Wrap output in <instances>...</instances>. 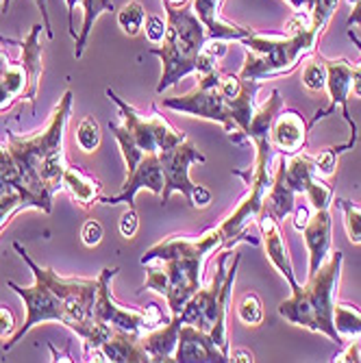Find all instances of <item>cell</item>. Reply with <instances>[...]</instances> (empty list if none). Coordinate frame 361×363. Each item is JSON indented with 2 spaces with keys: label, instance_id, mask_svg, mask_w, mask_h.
I'll list each match as a JSON object with an SVG mask.
<instances>
[{
  "label": "cell",
  "instance_id": "obj_48",
  "mask_svg": "<svg viewBox=\"0 0 361 363\" xmlns=\"http://www.w3.org/2000/svg\"><path fill=\"white\" fill-rule=\"evenodd\" d=\"M163 5H168V7H185V5H189L191 0H161Z\"/></svg>",
  "mask_w": 361,
  "mask_h": 363
},
{
  "label": "cell",
  "instance_id": "obj_52",
  "mask_svg": "<svg viewBox=\"0 0 361 363\" xmlns=\"http://www.w3.org/2000/svg\"><path fill=\"white\" fill-rule=\"evenodd\" d=\"M3 3H5V0H0V7H3Z\"/></svg>",
  "mask_w": 361,
  "mask_h": 363
},
{
  "label": "cell",
  "instance_id": "obj_28",
  "mask_svg": "<svg viewBox=\"0 0 361 363\" xmlns=\"http://www.w3.org/2000/svg\"><path fill=\"white\" fill-rule=\"evenodd\" d=\"M333 324L338 328V333L342 337H359L361 335V309L350 305V303H342L335 301L333 307Z\"/></svg>",
  "mask_w": 361,
  "mask_h": 363
},
{
  "label": "cell",
  "instance_id": "obj_21",
  "mask_svg": "<svg viewBox=\"0 0 361 363\" xmlns=\"http://www.w3.org/2000/svg\"><path fill=\"white\" fill-rule=\"evenodd\" d=\"M294 207H296V191L289 187L285 179V155H279L272 185L268 187L264 198V211L281 224L287 216H291Z\"/></svg>",
  "mask_w": 361,
  "mask_h": 363
},
{
  "label": "cell",
  "instance_id": "obj_26",
  "mask_svg": "<svg viewBox=\"0 0 361 363\" xmlns=\"http://www.w3.org/2000/svg\"><path fill=\"white\" fill-rule=\"evenodd\" d=\"M63 189H68L70 196L85 209L101 201V183L74 166H68L63 172Z\"/></svg>",
  "mask_w": 361,
  "mask_h": 363
},
{
  "label": "cell",
  "instance_id": "obj_24",
  "mask_svg": "<svg viewBox=\"0 0 361 363\" xmlns=\"http://www.w3.org/2000/svg\"><path fill=\"white\" fill-rule=\"evenodd\" d=\"M240 252H235L233 257V268L226 270L222 289L218 294V303H216V324L211 328V340L213 344L228 357L231 361V346H228V333H226V313H228V305H231V294H233V285H235V274H238V266H240Z\"/></svg>",
  "mask_w": 361,
  "mask_h": 363
},
{
  "label": "cell",
  "instance_id": "obj_46",
  "mask_svg": "<svg viewBox=\"0 0 361 363\" xmlns=\"http://www.w3.org/2000/svg\"><path fill=\"white\" fill-rule=\"evenodd\" d=\"M357 98H361V61L355 63V77H352V89H350Z\"/></svg>",
  "mask_w": 361,
  "mask_h": 363
},
{
  "label": "cell",
  "instance_id": "obj_35",
  "mask_svg": "<svg viewBox=\"0 0 361 363\" xmlns=\"http://www.w3.org/2000/svg\"><path fill=\"white\" fill-rule=\"evenodd\" d=\"M77 144L81 150L85 152H94L98 146H101V124H98L96 118L87 116L77 130Z\"/></svg>",
  "mask_w": 361,
  "mask_h": 363
},
{
  "label": "cell",
  "instance_id": "obj_44",
  "mask_svg": "<svg viewBox=\"0 0 361 363\" xmlns=\"http://www.w3.org/2000/svg\"><path fill=\"white\" fill-rule=\"evenodd\" d=\"M346 24L352 28V26H361V0H355V5H352V11L346 20Z\"/></svg>",
  "mask_w": 361,
  "mask_h": 363
},
{
  "label": "cell",
  "instance_id": "obj_1",
  "mask_svg": "<svg viewBox=\"0 0 361 363\" xmlns=\"http://www.w3.org/2000/svg\"><path fill=\"white\" fill-rule=\"evenodd\" d=\"M72 101L74 96L68 89L52 109L46 128L35 135L18 138L7 130V148L18 163L30 207L44 213L52 211V196L63 189V172L68 168L63 152V133L70 120Z\"/></svg>",
  "mask_w": 361,
  "mask_h": 363
},
{
  "label": "cell",
  "instance_id": "obj_22",
  "mask_svg": "<svg viewBox=\"0 0 361 363\" xmlns=\"http://www.w3.org/2000/svg\"><path fill=\"white\" fill-rule=\"evenodd\" d=\"M181 326H183V320L177 313L166 324H159V326H155V328H150V331L140 335L150 361H174Z\"/></svg>",
  "mask_w": 361,
  "mask_h": 363
},
{
  "label": "cell",
  "instance_id": "obj_32",
  "mask_svg": "<svg viewBox=\"0 0 361 363\" xmlns=\"http://www.w3.org/2000/svg\"><path fill=\"white\" fill-rule=\"evenodd\" d=\"M238 318L246 326H259L264 322V303H261V298L255 291H246L242 296V301L238 305Z\"/></svg>",
  "mask_w": 361,
  "mask_h": 363
},
{
  "label": "cell",
  "instance_id": "obj_8",
  "mask_svg": "<svg viewBox=\"0 0 361 363\" xmlns=\"http://www.w3.org/2000/svg\"><path fill=\"white\" fill-rule=\"evenodd\" d=\"M118 268H105L98 277V287H96V303H94V318L101 320L109 326L122 328L128 333H146L150 328L159 326L166 322L163 313L157 309V305H150L148 309H133V307H124L120 305L113 294H111V281L116 277Z\"/></svg>",
  "mask_w": 361,
  "mask_h": 363
},
{
  "label": "cell",
  "instance_id": "obj_40",
  "mask_svg": "<svg viewBox=\"0 0 361 363\" xmlns=\"http://www.w3.org/2000/svg\"><path fill=\"white\" fill-rule=\"evenodd\" d=\"M81 238H83L85 246H98V244H101V242H103V226H101V222L87 220V222L83 224Z\"/></svg>",
  "mask_w": 361,
  "mask_h": 363
},
{
  "label": "cell",
  "instance_id": "obj_51",
  "mask_svg": "<svg viewBox=\"0 0 361 363\" xmlns=\"http://www.w3.org/2000/svg\"><path fill=\"white\" fill-rule=\"evenodd\" d=\"M348 3H350V5H355V0H348Z\"/></svg>",
  "mask_w": 361,
  "mask_h": 363
},
{
  "label": "cell",
  "instance_id": "obj_2",
  "mask_svg": "<svg viewBox=\"0 0 361 363\" xmlns=\"http://www.w3.org/2000/svg\"><path fill=\"white\" fill-rule=\"evenodd\" d=\"M220 248H224V240L218 226L196 238L172 235L155 244L142 257V266H148L144 289L166 296L170 313H181L185 303L203 287L207 257Z\"/></svg>",
  "mask_w": 361,
  "mask_h": 363
},
{
  "label": "cell",
  "instance_id": "obj_39",
  "mask_svg": "<svg viewBox=\"0 0 361 363\" xmlns=\"http://www.w3.org/2000/svg\"><path fill=\"white\" fill-rule=\"evenodd\" d=\"M163 35H166V22L159 16H146V38L152 44H161Z\"/></svg>",
  "mask_w": 361,
  "mask_h": 363
},
{
  "label": "cell",
  "instance_id": "obj_12",
  "mask_svg": "<svg viewBox=\"0 0 361 363\" xmlns=\"http://www.w3.org/2000/svg\"><path fill=\"white\" fill-rule=\"evenodd\" d=\"M228 250H224L220 257H218V263H216V272H213V279L207 287H201L196 291L191 298L185 303V307L181 309V320L183 324H194L196 328H201V331H207L211 333V328L216 324V303H218V294L222 289V283H224V277H226V259H228Z\"/></svg>",
  "mask_w": 361,
  "mask_h": 363
},
{
  "label": "cell",
  "instance_id": "obj_25",
  "mask_svg": "<svg viewBox=\"0 0 361 363\" xmlns=\"http://www.w3.org/2000/svg\"><path fill=\"white\" fill-rule=\"evenodd\" d=\"M26 72L22 63L11 61V57L0 50V113L13 107L18 98H24Z\"/></svg>",
  "mask_w": 361,
  "mask_h": 363
},
{
  "label": "cell",
  "instance_id": "obj_23",
  "mask_svg": "<svg viewBox=\"0 0 361 363\" xmlns=\"http://www.w3.org/2000/svg\"><path fill=\"white\" fill-rule=\"evenodd\" d=\"M40 33H42V24H35L30 28L28 35L22 42H16L22 48V57L20 63L26 72V91L24 98L35 107V96H38V87H40V77H42V46H40Z\"/></svg>",
  "mask_w": 361,
  "mask_h": 363
},
{
  "label": "cell",
  "instance_id": "obj_42",
  "mask_svg": "<svg viewBox=\"0 0 361 363\" xmlns=\"http://www.w3.org/2000/svg\"><path fill=\"white\" fill-rule=\"evenodd\" d=\"M189 205H191L194 209H205V207H209V205H211V191H209L205 185H196L194 191H191V201H189Z\"/></svg>",
  "mask_w": 361,
  "mask_h": 363
},
{
  "label": "cell",
  "instance_id": "obj_19",
  "mask_svg": "<svg viewBox=\"0 0 361 363\" xmlns=\"http://www.w3.org/2000/svg\"><path fill=\"white\" fill-rule=\"evenodd\" d=\"M224 0H191V11L196 13L207 28L209 40H222V42H240L248 35H252V28L240 26L228 22L220 16Z\"/></svg>",
  "mask_w": 361,
  "mask_h": 363
},
{
  "label": "cell",
  "instance_id": "obj_4",
  "mask_svg": "<svg viewBox=\"0 0 361 363\" xmlns=\"http://www.w3.org/2000/svg\"><path fill=\"white\" fill-rule=\"evenodd\" d=\"M344 255L340 250L331 252L318 272L307 277L305 285L291 289V296L279 305V313L296 326L309 328L313 333H322L333 344H342L344 337L333 324V307L338 301V285L342 277Z\"/></svg>",
  "mask_w": 361,
  "mask_h": 363
},
{
  "label": "cell",
  "instance_id": "obj_13",
  "mask_svg": "<svg viewBox=\"0 0 361 363\" xmlns=\"http://www.w3.org/2000/svg\"><path fill=\"white\" fill-rule=\"evenodd\" d=\"M163 168H161V161H159V152L155 155H146L138 166L126 174V181L122 185V191L118 196H109L103 198L98 203H105V205H120L126 203L128 207H133V198L138 196V191L148 189L152 194H157L161 198L163 194Z\"/></svg>",
  "mask_w": 361,
  "mask_h": 363
},
{
  "label": "cell",
  "instance_id": "obj_17",
  "mask_svg": "<svg viewBox=\"0 0 361 363\" xmlns=\"http://www.w3.org/2000/svg\"><path fill=\"white\" fill-rule=\"evenodd\" d=\"M331 226H333L331 209H320V211L311 213L309 222L303 228L305 246H307V252H309V272H307V277L318 272V268L322 266V263L331 257V246H333Z\"/></svg>",
  "mask_w": 361,
  "mask_h": 363
},
{
  "label": "cell",
  "instance_id": "obj_18",
  "mask_svg": "<svg viewBox=\"0 0 361 363\" xmlns=\"http://www.w3.org/2000/svg\"><path fill=\"white\" fill-rule=\"evenodd\" d=\"M309 124L294 109H281L272 122L270 142L279 155H296L307 146Z\"/></svg>",
  "mask_w": 361,
  "mask_h": 363
},
{
  "label": "cell",
  "instance_id": "obj_6",
  "mask_svg": "<svg viewBox=\"0 0 361 363\" xmlns=\"http://www.w3.org/2000/svg\"><path fill=\"white\" fill-rule=\"evenodd\" d=\"M107 96L120 109L122 122H109V128L120 144V150L126 163V174L133 170L146 155H155L159 150H166L187 140L183 130L174 128L157 111V107H152L148 113H142L135 107L126 105L113 89H107Z\"/></svg>",
  "mask_w": 361,
  "mask_h": 363
},
{
  "label": "cell",
  "instance_id": "obj_45",
  "mask_svg": "<svg viewBox=\"0 0 361 363\" xmlns=\"http://www.w3.org/2000/svg\"><path fill=\"white\" fill-rule=\"evenodd\" d=\"M287 3L296 9V11H305V13H311L316 0H287Z\"/></svg>",
  "mask_w": 361,
  "mask_h": 363
},
{
  "label": "cell",
  "instance_id": "obj_50",
  "mask_svg": "<svg viewBox=\"0 0 361 363\" xmlns=\"http://www.w3.org/2000/svg\"><path fill=\"white\" fill-rule=\"evenodd\" d=\"M357 348H359V354H361V335H359V340H357Z\"/></svg>",
  "mask_w": 361,
  "mask_h": 363
},
{
  "label": "cell",
  "instance_id": "obj_29",
  "mask_svg": "<svg viewBox=\"0 0 361 363\" xmlns=\"http://www.w3.org/2000/svg\"><path fill=\"white\" fill-rule=\"evenodd\" d=\"M144 20H146V11H144L142 3H138V0H130V3H126L118 11V24H120V28L126 33V35H130V38L138 35V33L142 30Z\"/></svg>",
  "mask_w": 361,
  "mask_h": 363
},
{
  "label": "cell",
  "instance_id": "obj_27",
  "mask_svg": "<svg viewBox=\"0 0 361 363\" xmlns=\"http://www.w3.org/2000/svg\"><path fill=\"white\" fill-rule=\"evenodd\" d=\"M105 11H113L111 0H83V26H81V35L77 38V50H74L77 59L83 55V50L87 46V38L94 28V22Z\"/></svg>",
  "mask_w": 361,
  "mask_h": 363
},
{
  "label": "cell",
  "instance_id": "obj_49",
  "mask_svg": "<svg viewBox=\"0 0 361 363\" xmlns=\"http://www.w3.org/2000/svg\"><path fill=\"white\" fill-rule=\"evenodd\" d=\"M348 38H350V40H352V44H355V46H357V48L361 50V40H359V38L355 35V33H352V28H348Z\"/></svg>",
  "mask_w": 361,
  "mask_h": 363
},
{
  "label": "cell",
  "instance_id": "obj_47",
  "mask_svg": "<svg viewBox=\"0 0 361 363\" xmlns=\"http://www.w3.org/2000/svg\"><path fill=\"white\" fill-rule=\"evenodd\" d=\"M231 361H244V363L250 361V363H252L255 357H252L250 350H242V348H240V350H233V352H231Z\"/></svg>",
  "mask_w": 361,
  "mask_h": 363
},
{
  "label": "cell",
  "instance_id": "obj_37",
  "mask_svg": "<svg viewBox=\"0 0 361 363\" xmlns=\"http://www.w3.org/2000/svg\"><path fill=\"white\" fill-rule=\"evenodd\" d=\"M313 161H316V172L320 177H331L338 168V150L326 148L318 157H313Z\"/></svg>",
  "mask_w": 361,
  "mask_h": 363
},
{
  "label": "cell",
  "instance_id": "obj_41",
  "mask_svg": "<svg viewBox=\"0 0 361 363\" xmlns=\"http://www.w3.org/2000/svg\"><path fill=\"white\" fill-rule=\"evenodd\" d=\"M16 335V318L9 307H0V340H11Z\"/></svg>",
  "mask_w": 361,
  "mask_h": 363
},
{
  "label": "cell",
  "instance_id": "obj_36",
  "mask_svg": "<svg viewBox=\"0 0 361 363\" xmlns=\"http://www.w3.org/2000/svg\"><path fill=\"white\" fill-rule=\"evenodd\" d=\"M338 5H340V0H316V5L311 9V22L324 30L329 26V20L333 18Z\"/></svg>",
  "mask_w": 361,
  "mask_h": 363
},
{
  "label": "cell",
  "instance_id": "obj_43",
  "mask_svg": "<svg viewBox=\"0 0 361 363\" xmlns=\"http://www.w3.org/2000/svg\"><path fill=\"white\" fill-rule=\"evenodd\" d=\"M291 216H294V228H296V230H303L305 224H307L309 218H311V211H309V207H305V205H296V207H294V211H291Z\"/></svg>",
  "mask_w": 361,
  "mask_h": 363
},
{
  "label": "cell",
  "instance_id": "obj_31",
  "mask_svg": "<svg viewBox=\"0 0 361 363\" xmlns=\"http://www.w3.org/2000/svg\"><path fill=\"white\" fill-rule=\"evenodd\" d=\"M333 203L344 211V226L346 235L352 244H361V207L350 203L348 198H333Z\"/></svg>",
  "mask_w": 361,
  "mask_h": 363
},
{
  "label": "cell",
  "instance_id": "obj_15",
  "mask_svg": "<svg viewBox=\"0 0 361 363\" xmlns=\"http://www.w3.org/2000/svg\"><path fill=\"white\" fill-rule=\"evenodd\" d=\"M85 361H111V363H146L150 361L142 337L111 326V333L96 350L85 354Z\"/></svg>",
  "mask_w": 361,
  "mask_h": 363
},
{
  "label": "cell",
  "instance_id": "obj_11",
  "mask_svg": "<svg viewBox=\"0 0 361 363\" xmlns=\"http://www.w3.org/2000/svg\"><path fill=\"white\" fill-rule=\"evenodd\" d=\"M320 57H322V61H324V65H326V89H329V96H331V107L326 109V111H318L316 118L309 122V126H313L318 120L326 118V116L333 113V111L340 107L344 120L350 124V130H352L350 142L344 144V146H340V148H335L338 155H340L342 150L352 148L355 142H357V124H355V120H352L350 113H348V96H350V89H352L355 65H352L348 59H329V57H324L322 52H320Z\"/></svg>",
  "mask_w": 361,
  "mask_h": 363
},
{
  "label": "cell",
  "instance_id": "obj_38",
  "mask_svg": "<svg viewBox=\"0 0 361 363\" xmlns=\"http://www.w3.org/2000/svg\"><path fill=\"white\" fill-rule=\"evenodd\" d=\"M138 228H140V218H138V211L133 207H128L120 220V233L124 240H130V238H135L138 233Z\"/></svg>",
  "mask_w": 361,
  "mask_h": 363
},
{
  "label": "cell",
  "instance_id": "obj_14",
  "mask_svg": "<svg viewBox=\"0 0 361 363\" xmlns=\"http://www.w3.org/2000/svg\"><path fill=\"white\" fill-rule=\"evenodd\" d=\"M281 109H283L281 91L272 89V96L259 109H255V116L250 120V126H248L246 135H248V142L257 150L255 163H259V166L272 168V161H274L277 150H274V146L270 142V130H272V122H274V118L279 116Z\"/></svg>",
  "mask_w": 361,
  "mask_h": 363
},
{
  "label": "cell",
  "instance_id": "obj_10",
  "mask_svg": "<svg viewBox=\"0 0 361 363\" xmlns=\"http://www.w3.org/2000/svg\"><path fill=\"white\" fill-rule=\"evenodd\" d=\"M159 161L163 168V194L161 203L166 205L170 201L172 194H183L187 198V203L191 201L194 183L189 181V166L191 163H205L207 157L196 148L189 140H183L177 146H170L166 150H159Z\"/></svg>",
  "mask_w": 361,
  "mask_h": 363
},
{
  "label": "cell",
  "instance_id": "obj_9",
  "mask_svg": "<svg viewBox=\"0 0 361 363\" xmlns=\"http://www.w3.org/2000/svg\"><path fill=\"white\" fill-rule=\"evenodd\" d=\"M33 277H35V283H33L30 287H20L13 281L7 283L22 298V303L26 307V320L16 331V335L9 342H5V346H3L5 352H9L30 331L33 326H38L42 322H59V324L68 326V328L72 324L70 311H68V307H65V303L59 298V294L40 274H33Z\"/></svg>",
  "mask_w": 361,
  "mask_h": 363
},
{
  "label": "cell",
  "instance_id": "obj_16",
  "mask_svg": "<svg viewBox=\"0 0 361 363\" xmlns=\"http://www.w3.org/2000/svg\"><path fill=\"white\" fill-rule=\"evenodd\" d=\"M177 363H224L228 357L213 344L207 331L194 324H183L179 331V344L174 352Z\"/></svg>",
  "mask_w": 361,
  "mask_h": 363
},
{
  "label": "cell",
  "instance_id": "obj_33",
  "mask_svg": "<svg viewBox=\"0 0 361 363\" xmlns=\"http://www.w3.org/2000/svg\"><path fill=\"white\" fill-rule=\"evenodd\" d=\"M0 185H16V187H20L24 191L18 163H16V159H13V155L9 152L7 146H0ZM24 196L28 198L26 191H24ZM28 205H30V198H28Z\"/></svg>",
  "mask_w": 361,
  "mask_h": 363
},
{
  "label": "cell",
  "instance_id": "obj_34",
  "mask_svg": "<svg viewBox=\"0 0 361 363\" xmlns=\"http://www.w3.org/2000/svg\"><path fill=\"white\" fill-rule=\"evenodd\" d=\"M303 85L311 91H320L326 89V65L320 57V52H316L313 59H309L303 68Z\"/></svg>",
  "mask_w": 361,
  "mask_h": 363
},
{
  "label": "cell",
  "instance_id": "obj_5",
  "mask_svg": "<svg viewBox=\"0 0 361 363\" xmlns=\"http://www.w3.org/2000/svg\"><path fill=\"white\" fill-rule=\"evenodd\" d=\"M166 9V35L159 48H150V55H157L163 63V74L157 85V91L163 94L174 87L187 74L199 72V59L209 42L207 28L191 11V3L185 7H168Z\"/></svg>",
  "mask_w": 361,
  "mask_h": 363
},
{
  "label": "cell",
  "instance_id": "obj_3",
  "mask_svg": "<svg viewBox=\"0 0 361 363\" xmlns=\"http://www.w3.org/2000/svg\"><path fill=\"white\" fill-rule=\"evenodd\" d=\"M322 28L311 22V13L296 11L287 24L285 35H252L240 40L246 52L244 68L240 72L246 81H266L272 77L289 74L299 68V63L316 55V42L322 35Z\"/></svg>",
  "mask_w": 361,
  "mask_h": 363
},
{
  "label": "cell",
  "instance_id": "obj_30",
  "mask_svg": "<svg viewBox=\"0 0 361 363\" xmlns=\"http://www.w3.org/2000/svg\"><path fill=\"white\" fill-rule=\"evenodd\" d=\"M305 196H307V201H309L313 211L331 209V205H333V189H331L329 183L324 181V177H320V174H316L311 179V183L305 189Z\"/></svg>",
  "mask_w": 361,
  "mask_h": 363
},
{
  "label": "cell",
  "instance_id": "obj_20",
  "mask_svg": "<svg viewBox=\"0 0 361 363\" xmlns=\"http://www.w3.org/2000/svg\"><path fill=\"white\" fill-rule=\"evenodd\" d=\"M257 222H259V228H261V238H264V248H266V255H268L270 263L285 277V281H287V285L291 289L299 287L301 283L296 281V274H294L291 257H289L287 244H285L283 233H281V224L266 211H261Z\"/></svg>",
  "mask_w": 361,
  "mask_h": 363
},
{
  "label": "cell",
  "instance_id": "obj_7",
  "mask_svg": "<svg viewBox=\"0 0 361 363\" xmlns=\"http://www.w3.org/2000/svg\"><path fill=\"white\" fill-rule=\"evenodd\" d=\"M220 77H222V72L218 68L211 72L199 74V81H196L191 91L177 96V98H163V107L179 111V113L203 118V120H213L224 126V130L228 133V138L233 140V144L242 146L248 142V138L238 128L231 111H228L224 96L218 89Z\"/></svg>",
  "mask_w": 361,
  "mask_h": 363
}]
</instances>
